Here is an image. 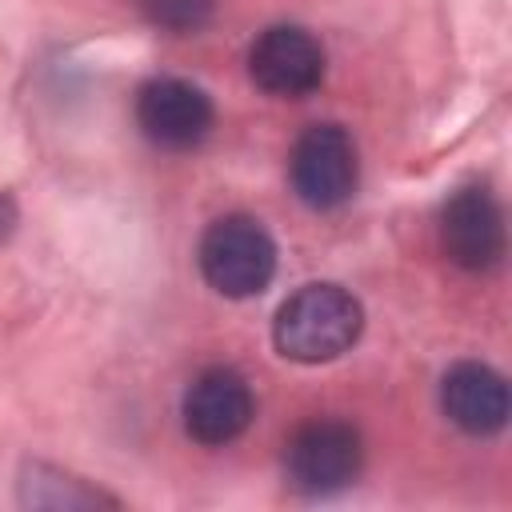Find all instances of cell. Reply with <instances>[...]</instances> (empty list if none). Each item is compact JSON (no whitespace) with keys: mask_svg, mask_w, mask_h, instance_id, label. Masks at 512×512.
<instances>
[{"mask_svg":"<svg viewBox=\"0 0 512 512\" xmlns=\"http://www.w3.org/2000/svg\"><path fill=\"white\" fill-rule=\"evenodd\" d=\"M364 328L360 300L340 284H304L296 288L272 324V340L280 356L296 364H324L344 356Z\"/></svg>","mask_w":512,"mask_h":512,"instance_id":"cell-1","label":"cell"},{"mask_svg":"<svg viewBox=\"0 0 512 512\" xmlns=\"http://www.w3.org/2000/svg\"><path fill=\"white\" fill-rule=\"evenodd\" d=\"M196 260L204 280L232 300L260 296L276 276V244L252 216H220L200 236Z\"/></svg>","mask_w":512,"mask_h":512,"instance_id":"cell-2","label":"cell"},{"mask_svg":"<svg viewBox=\"0 0 512 512\" xmlns=\"http://www.w3.org/2000/svg\"><path fill=\"white\" fill-rule=\"evenodd\" d=\"M364 444L348 420H312L284 448L288 484L304 496H332L360 476Z\"/></svg>","mask_w":512,"mask_h":512,"instance_id":"cell-3","label":"cell"},{"mask_svg":"<svg viewBox=\"0 0 512 512\" xmlns=\"http://www.w3.org/2000/svg\"><path fill=\"white\" fill-rule=\"evenodd\" d=\"M288 176L296 196L308 208H340L344 200H352L356 180H360V160H356V144L340 124H312L288 160Z\"/></svg>","mask_w":512,"mask_h":512,"instance_id":"cell-4","label":"cell"},{"mask_svg":"<svg viewBox=\"0 0 512 512\" xmlns=\"http://www.w3.org/2000/svg\"><path fill=\"white\" fill-rule=\"evenodd\" d=\"M248 72H252L256 88L296 100V96H308L312 88H320L324 48L312 32H304L296 24H276L256 36V44L248 52Z\"/></svg>","mask_w":512,"mask_h":512,"instance_id":"cell-5","label":"cell"},{"mask_svg":"<svg viewBox=\"0 0 512 512\" xmlns=\"http://www.w3.org/2000/svg\"><path fill=\"white\" fill-rule=\"evenodd\" d=\"M136 124L140 132L172 152L196 148L208 128H212V100L204 96V88L176 80V76H160L148 80L136 96Z\"/></svg>","mask_w":512,"mask_h":512,"instance_id":"cell-6","label":"cell"},{"mask_svg":"<svg viewBox=\"0 0 512 512\" xmlns=\"http://www.w3.org/2000/svg\"><path fill=\"white\" fill-rule=\"evenodd\" d=\"M252 412V388L236 368H208L184 392V428L208 448L232 444L252 424Z\"/></svg>","mask_w":512,"mask_h":512,"instance_id":"cell-7","label":"cell"},{"mask_svg":"<svg viewBox=\"0 0 512 512\" xmlns=\"http://www.w3.org/2000/svg\"><path fill=\"white\" fill-rule=\"evenodd\" d=\"M440 240L452 264L468 272H488L504 256V212L492 200L488 188H460L444 204L440 220Z\"/></svg>","mask_w":512,"mask_h":512,"instance_id":"cell-8","label":"cell"},{"mask_svg":"<svg viewBox=\"0 0 512 512\" xmlns=\"http://www.w3.org/2000/svg\"><path fill=\"white\" fill-rule=\"evenodd\" d=\"M440 404L448 420L464 428L468 436H496L508 424V384L496 368L476 364V360L448 368Z\"/></svg>","mask_w":512,"mask_h":512,"instance_id":"cell-9","label":"cell"},{"mask_svg":"<svg viewBox=\"0 0 512 512\" xmlns=\"http://www.w3.org/2000/svg\"><path fill=\"white\" fill-rule=\"evenodd\" d=\"M20 500L32 504V508H96V504H116L100 488H88L84 480L64 476L56 468H40V464H32L28 476L20 480Z\"/></svg>","mask_w":512,"mask_h":512,"instance_id":"cell-10","label":"cell"},{"mask_svg":"<svg viewBox=\"0 0 512 512\" xmlns=\"http://www.w3.org/2000/svg\"><path fill=\"white\" fill-rule=\"evenodd\" d=\"M136 4L152 28H164L176 36L204 28L212 20V8H216V0H136Z\"/></svg>","mask_w":512,"mask_h":512,"instance_id":"cell-11","label":"cell"},{"mask_svg":"<svg viewBox=\"0 0 512 512\" xmlns=\"http://www.w3.org/2000/svg\"><path fill=\"white\" fill-rule=\"evenodd\" d=\"M12 224H16V208H12V200L0 192V240L12 232Z\"/></svg>","mask_w":512,"mask_h":512,"instance_id":"cell-12","label":"cell"}]
</instances>
